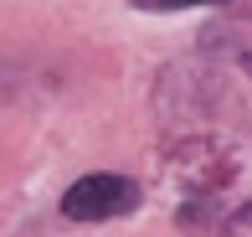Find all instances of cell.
<instances>
[{"instance_id":"1","label":"cell","mask_w":252,"mask_h":237,"mask_svg":"<svg viewBox=\"0 0 252 237\" xmlns=\"http://www.w3.org/2000/svg\"><path fill=\"white\" fill-rule=\"evenodd\" d=\"M242 170V150L216 134H201V139H186L175 155H170V180L186 191L190 201L196 196H221L226 186Z\"/></svg>"},{"instance_id":"2","label":"cell","mask_w":252,"mask_h":237,"mask_svg":"<svg viewBox=\"0 0 252 237\" xmlns=\"http://www.w3.org/2000/svg\"><path fill=\"white\" fill-rule=\"evenodd\" d=\"M134 206H139V186L129 175H83L62 196V217L72 222H113L129 217Z\"/></svg>"},{"instance_id":"3","label":"cell","mask_w":252,"mask_h":237,"mask_svg":"<svg viewBox=\"0 0 252 237\" xmlns=\"http://www.w3.org/2000/svg\"><path fill=\"white\" fill-rule=\"evenodd\" d=\"M216 237H252V201H242V206L221 222V232H216Z\"/></svg>"},{"instance_id":"4","label":"cell","mask_w":252,"mask_h":237,"mask_svg":"<svg viewBox=\"0 0 252 237\" xmlns=\"http://www.w3.org/2000/svg\"><path fill=\"white\" fill-rule=\"evenodd\" d=\"M139 10H196V5H226V0H134Z\"/></svg>"},{"instance_id":"5","label":"cell","mask_w":252,"mask_h":237,"mask_svg":"<svg viewBox=\"0 0 252 237\" xmlns=\"http://www.w3.org/2000/svg\"><path fill=\"white\" fill-rule=\"evenodd\" d=\"M242 67H247V72H252V52H247V57H242Z\"/></svg>"}]
</instances>
